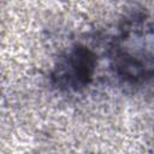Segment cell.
I'll return each mask as SVG.
<instances>
[{"label":"cell","instance_id":"cell-1","mask_svg":"<svg viewBox=\"0 0 154 154\" xmlns=\"http://www.w3.org/2000/svg\"><path fill=\"white\" fill-rule=\"evenodd\" d=\"M116 73L141 82L154 77V29H129L113 43L109 53Z\"/></svg>","mask_w":154,"mask_h":154},{"label":"cell","instance_id":"cell-2","mask_svg":"<svg viewBox=\"0 0 154 154\" xmlns=\"http://www.w3.org/2000/svg\"><path fill=\"white\" fill-rule=\"evenodd\" d=\"M96 66L95 54L85 46L69 49L57 63L51 79L63 91H79L89 85Z\"/></svg>","mask_w":154,"mask_h":154}]
</instances>
